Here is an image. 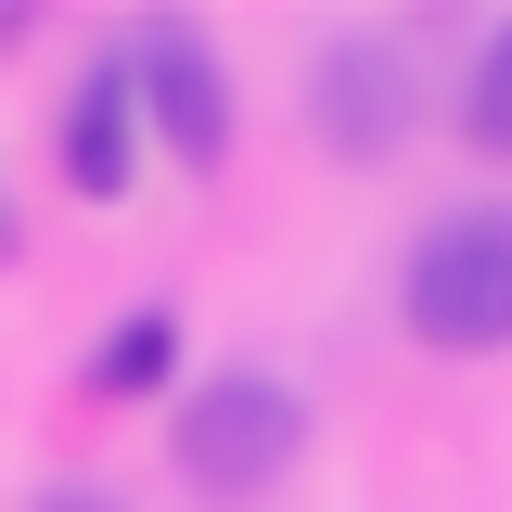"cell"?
<instances>
[{
    "label": "cell",
    "mask_w": 512,
    "mask_h": 512,
    "mask_svg": "<svg viewBox=\"0 0 512 512\" xmlns=\"http://www.w3.org/2000/svg\"><path fill=\"white\" fill-rule=\"evenodd\" d=\"M116 64H128V103L154 116V141H167L192 180H205V167L231 154V90H218V52H205L192 26H141Z\"/></svg>",
    "instance_id": "cell-3"
},
{
    "label": "cell",
    "mask_w": 512,
    "mask_h": 512,
    "mask_svg": "<svg viewBox=\"0 0 512 512\" xmlns=\"http://www.w3.org/2000/svg\"><path fill=\"white\" fill-rule=\"evenodd\" d=\"M167 448H180V474L205 487V500H256V487H282L295 474V448H308V397L282 372H205L180 397V423H167Z\"/></svg>",
    "instance_id": "cell-2"
},
{
    "label": "cell",
    "mask_w": 512,
    "mask_h": 512,
    "mask_svg": "<svg viewBox=\"0 0 512 512\" xmlns=\"http://www.w3.org/2000/svg\"><path fill=\"white\" fill-rule=\"evenodd\" d=\"M167 372H180V308H128L90 346V397H154Z\"/></svg>",
    "instance_id": "cell-6"
},
{
    "label": "cell",
    "mask_w": 512,
    "mask_h": 512,
    "mask_svg": "<svg viewBox=\"0 0 512 512\" xmlns=\"http://www.w3.org/2000/svg\"><path fill=\"white\" fill-rule=\"evenodd\" d=\"M39 512H103V500H39Z\"/></svg>",
    "instance_id": "cell-8"
},
{
    "label": "cell",
    "mask_w": 512,
    "mask_h": 512,
    "mask_svg": "<svg viewBox=\"0 0 512 512\" xmlns=\"http://www.w3.org/2000/svg\"><path fill=\"white\" fill-rule=\"evenodd\" d=\"M397 320L436 359H487L512 346V205H436L397 269Z\"/></svg>",
    "instance_id": "cell-1"
},
{
    "label": "cell",
    "mask_w": 512,
    "mask_h": 512,
    "mask_svg": "<svg viewBox=\"0 0 512 512\" xmlns=\"http://www.w3.org/2000/svg\"><path fill=\"white\" fill-rule=\"evenodd\" d=\"M461 141H474V154H512V13L474 39V64H461Z\"/></svg>",
    "instance_id": "cell-7"
},
{
    "label": "cell",
    "mask_w": 512,
    "mask_h": 512,
    "mask_svg": "<svg viewBox=\"0 0 512 512\" xmlns=\"http://www.w3.org/2000/svg\"><path fill=\"white\" fill-rule=\"evenodd\" d=\"M128 116H141V103H128V64H90L77 103H64V180L90 192V205L128 192Z\"/></svg>",
    "instance_id": "cell-5"
},
{
    "label": "cell",
    "mask_w": 512,
    "mask_h": 512,
    "mask_svg": "<svg viewBox=\"0 0 512 512\" xmlns=\"http://www.w3.org/2000/svg\"><path fill=\"white\" fill-rule=\"evenodd\" d=\"M308 116H320V141H333V154H397V141H410V64L384 52H333L320 64V90H308Z\"/></svg>",
    "instance_id": "cell-4"
}]
</instances>
